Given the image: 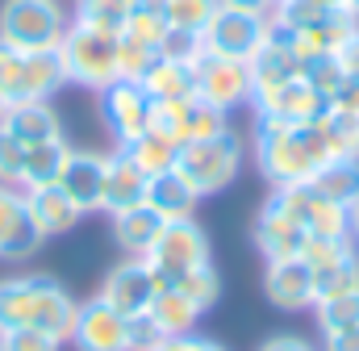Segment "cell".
Masks as SVG:
<instances>
[{"label":"cell","mask_w":359,"mask_h":351,"mask_svg":"<svg viewBox=\"0 0 359 351\" xmlns=\"http://www.w3.org/2000/svg\"><path fill=\"white\" fill-rule=\"evenodd\" d=\"M255 151H259V172L276 188L288 184H309L313 176L330 164V151L322 143L318 121L309 126H284V121H255Z\"/></svg>","instance_id":"6da1fadb"},{"label":"cell","mask_w":359,"mask_h":351,"mask_svg":"<svg viewBox=\"0 0 359 351\" xmlns=\"http://www.w3.org/2000/svg\"><path fill=\"white\" fill-rule=\"evenodd\" d=\"M76 310L80 305L72 301V293L55 276H8V280H0V331L38 326L63 343V339H72Z\"/></svg>","instance_id":"7a4b0ae2"},{"label":"cell","mask_w":359,"mask_h":351,"mask_svg":"<svg viewBox=\"0 0 359 351\" xmlns=\"http://www.w3.org/2000/svg\"><path fill=\"white\" fill-rule=\"evenodd\" d=\"M59 59H63L67 80L100 92L117 80V34H104V29L76 21V25H67V34L59 42Z\"/></svg>","instance_id":"3957f363"},{"label":"cell","mask_w":359,"mask_h":351,"mask_svg":"<svg viewBox=\"0 0 359 351\" xmlns=\"http://www.w3.org/2000/svg\"><path fill=\"white\" fill-rule=\"evenodd\" d=\"M243 164V143L234 130L217 134V138H205V143H184L176 155V172L192 184L196 197H213L222 192Z\"/></svg>","instance_id":"277c9868"},{"label":"cell","mask_w":359,"mask_h":351,"mask_svg":"<svg viewBox=\"0 0 359 351\" xmlns=\"http://www.w3.org/2000/svg\"><path fill=\"white\" fill-rule=\"evenodd\" d=\"M67 34V17L55 0H4L0 8V42L13 51H59Z\"/></svg>","instance_id":"5b68a950"},{"label":"cell","mask_w":359,"mask_h":351,"mask_svg":"<svg viewBox=\"0 0 359 351\" xmlns=\"http://www.w3.org/2000/svg\"><path fill=\"white\" fill-rule=\"evenodd\" d=\"M271 21L268 13H251V8H230V4H217L213 21L205 25L201 34V51L209 55H222V59H238V63H251L259 55V46L268 42Z\"/></svg>","instance_id":"8992f818"},{"label":"cell","mask_w":359,"mask_h":351,"mask_svg":"<svg viewBox=\"0 0 359 351\" xmlns=\"http://www.w3.org/2000/svg\"><path fill=\"white\" fill-rule=\"evenodd\" d=\"M142 260H147V267H151V276H155L159 289H172L176 276L201 267V263H209V239H205V230H201L192 218L163 222L155 247H151Z\"/></svg>","instance_id":"52a82bcc"},{"label":"cell","mask_w":359,"mask_h":351,"mask_svg":"<svg viewBox=\"0 0 359 351\" xmlns=\"http://www.w3.org/2000/svg\"><path fill=\"white\" fill-rule=\"evenodd\" d=\"M192 67H196V96L209 100V105H217V109H226V113H230L234 105H243V100L255 96L251 67L238 63V59H222V55L201 51V55L192 59Z\"/></svg>","instance_id":"ba28073f"},{"label":"cell","mask_w":359,"mask_h":351,"mask_svg":"<svg viewBox=\"0 0 359 351\" xmlns=\"http://www.w3.org/2000/svg\"><path fill=\"white\" fill-rule=\"evenodd\" d=\"M251 100H255L259 117L284 121V126H309V121H318V117L330 109V100L309 84L305 76H297V80H288V84H276V88H268V92H255Z\"/></svg>","instance_id":"9c48e42d"},{"label":"cell","mask_w":359,"mask_h":351,"mask_svg":"<svg viewBox=\"0 0 359 351\" xmlns=\"http://www.w3.org/2000/svg\"><path fill=\"white\" fill-rule=\"evenodd\" d=\"M147 113H151V96L142 84L113 80L109 88H100V117L121 147L134 143L138 134H147Z\"/></svg>","instance_id":"30bf717a"},{"label":"cell","mask_w":359,"mask_h":351,"mask_svg":"<svg viewBox=\"0 0 359 351\" xmlns=\"http://www.w3.org/2000/svg\"><path fill=\"white\" fill-rule=\"evenodd\" d=\"M72 343L80 351H130V318L117 314L109 301L92 297L76 310Z\"/></svg>","instance_id":"8fae6325"},{"label":"cell","mask_w":359,"mask_h":351,"mask_svg":"<svg viewBox=\"0 0 359 351\" xmlns=\"http://www.w3.org/2000/svg\"><path fill=\"white\" fill-rule=\"evenodd\" d=\"M155 293H159V284H155L147 260H138V256H130L126 263H117V267L104 276V284H100V301H109V305H113L117 314H126V318L147 314L151 301H155Z\"/></svg>","instance_id":"7c38bea8"},{"label":"cell","mask_w":359,"mask_h":351,"mask_svg":"<svg viewBox=\"0 0 359 351\" xmlns=\"http://www.w3.org/2000/svg\"><path fill=\"white\" fill-rule=\"evenodd\" d=\"M42 247V234L25 209V192L0 184V260H29Z\"/></svg>","instance_id":"4fadbf2b"},{"label":"cell","mask_w":359,"mask_h":351,"mask_svg":"<svg viewBox=\"0 0 359 351\" xmlns=\"http://www.w3.org/2000/svg\"><path fill=\"white\" fill-rule=\"evenodd\" d=\"M147 184H151V176L117 147L113 155H104V201H100V209L121 213V209L142 205L147 201Z\"/></svg>","instance_id":"5bb4252c"},{"label":"cell","mask_w":359,"mask_h":351,"mask_svg":"<svg viewBox=\"0 0 359 351\" xmlns=\"http://www.w3.org/2000/svg\"><path fill=\"white\" fill-rule=\"evenodd\" d=\"M59 188L80 205V213L100 209L104 201V155L96 151H72L63 172H59Z\"/></svg>","instance_id":"9a60e30c"},{"label":"cell","mask_w":359,"mask_h":351,"mask_svg":"<svg viewBox=\"0 0 359 351\" xmlns=\"http://www.w3.org/2000/svg\"><path fill=\"white\" fill-rule=\"evenodd\" d=\"M264 289H268L271 305H280V310H305V305L318 301L313 272H309V263L301 256L297 260H271L268 276H264Z\"/></svg>","instance_id":"2e32d148"},{"label":"cell","mask_w":359,"mask_h":351,"mask_svg":"<svg viewBox=\"0 0 359 351\" xmlns=\"http://www.w3.org/2000/svg\"><path fill=\"white\" fill-rule=\"evenodd\" d=\"M0 130H8L21 147H38V143L63 138V121H59V113L46 100H17V105H8L4 117H0Z\"/></svg>","instance_id":"e0dca14e"},{"label":"cell","mask_w":359,"mask_h":351,"mask_svg":"<svg viewBox=\"0 0 359 351\" xmlns=\"http://www.w3.org/2000/svg\"><path fill=\"white\" fill-rule=\"evenodd\" d=\"M305 243H309V234L268 201L264 213L255 218V247L268 256V263L271 260H297V256L305 251Z\"/></svg>","instance_id":"ac0fdd59"},{"label":"cell","mask_w":359,"mask_h":351,"mask_svg":"<svg viewBox=\"0 0 359 351\" xmlns=\"http://www.w3.org/2000/svg\"><path fill=\"white\" fill-rule=\"evenodd\" d=\"M63 84H67V72H63L59 51H29L21 59V80H17V92H13L8 105H17V100H50Z\"/></svg>","instance_id":"d6986e66"},{"label":"cell","mask_w":359,"mask_h":351,"mask_svg":"<svg viewBox=\"0 0 359 351\" xmlns=\"http://www.w3.org/2000/svg\"><path fill=\"white\" fill-rule=\"evenodd\" d=\"M25 209H29V218H34V226H38L42 239H50V234H67V230L80 222V205H76L59 184L29 188V192H25Z\"/></svg>","instance_id":"ffe728a7"},{"label":"cell","mask_w":359,"mask_h":351,"mask_svg":"<svg viewBox=\"0 0 359 351\" xmlns=\"http://www.w3.org/2000/svg\"><path fill=\"white\" fill-rule=\"evenodd\" d=\"M247 67H251V84H255V92H268V88H276V84H288V80L305 76V67L297 63V55L288 51V42H284L280 34H271Z\"/></svg>","instance_id":"44dd1931"},{"label":"cell","mask_w":359,"mask_h":351,"mask_svg":"<svg viewBox=\"0 0 359 351\" xmlns=\"http://www.w3.org/2000/svg\"><path fill=\"white\" fill-rule=\"evenodd\" d=\"M196 201H201V197L192 192V184H188L176 168H172V172L151 176V184H147V205H151L163 222L192 218V205H196Z\"/></svg>","instance_id":"7402d4cb"},{"label":"cell","mask_w":359,"mask_h":351,"mask_svg":"<svg viewBox=\"0 0 359 351\" xmlns=\"http://www.w3.org/2000/svg\"><path fill=\"white\" fill-rule=\"evenodd\" d=\"M159 230H163V218H159L147 201H142V205H134V209L113 213V234H117V243H121L130 256H138V260L155 247Z\"/></svg>","instance_id":"603a6c76"},{"label":"cell","mask_w":359,"mask_h":351,"mask_svg":"<svg viewBox=\"0 0 359 351\" xmlns=\"http://www.w3.org/2000/svg\"><path fill=\"white\" fill-rule=\"evenodd\" d=\"M142 88L151 100H192L196 96V67L188 59H163L159 55V63L147 72Z\"/></svg>","instance_id":"cb8c5ba5"},{"label":"cell","mask_w":359,"mask_h":351,"mask_svg":"<svg viewBox=\"0 0 359 351\" xmlns=\"http://www.w3.org/2000/svg\"><path fill=\"white\" fill-rule=\"evenodd\" d=\"M72 147L63 138H50V143H38V147H25V168H21V184L17 188H46V184H59V172L67 164Z\"/></svg>","instance_id":"d4e9b609"},{"label":"cell","mask_w":359,"mask_h":351,"mask_svg":"<svg viewBox=\"0 0 359 351\" xmlns=\"http://www.w3.org/2000/svg\"><path fill=\"white\" fill-rule=\"evenodd\" d=\"M226 130H230L226 109H217V105H209V100H201V96H192V100L180 105V147H184V143L217 138V134H226Z\"/></svg>","instance_id":"484cf974"},{"label":"cell","mask_w":359,"mask_h":351,"mask_svg":"<svg viewBox=\"0 0 359 351\" xmlns=\"http://www.w3.org/2000/svg\"><path fill=\"white\" fill-rule=\"evenodd\" d=\"M147 314L159 322V331H163L168 339L192 335V326H196V318H201V310H196V305H192V301H188L180 289H159Z\"/></svg>","instance_id":"4316f807"},{"label":"cell","mask_w":359,"mask_h":351,"mask_svg":"<svg viewBox=\"0 0 359 351\" xmlns=\"http://www.w3.org/2000/svg\"><path fill=\"white\" fill-rule=\"evenodd\" d=\"M322 143L330 151V159H359V113L347 109H326L318 117Z\"/></svg>","instance_id":"83f0119b"},{"label":"cell","mask_w":359,"mask_h":351,"mask_svg":"<svg viewBox=\"0 0 359 351\" xmlns=\"http://www.w3.org/2000/svg\"><path fill=\"white\" fill-rule=\"evenodd\" d=\"M168 17H163V0H138L121 25V38H134V42H147L159 51V42L168 38Z\"/></svg>","instance_id":"f1b7e54d"},{"label":"cell","mask_w":359,"mask_h":351,"mask_svg":"<svg viewBox=\"0 0 359 351\" xmlns=\"http://www.w3.org/2000/svg\"><path fill=\"white\" fill-rule=\"evenodd\" d=\"M121 151H126V155H130V159H134L147 176L172 172V168H176V155H180V147L172 143V138H159V134H151V130H147V134H138L134 143H126Z\"/></svg>","instance_id":"f546056e"},{"label":"cell","mask_w":359,"mask_h":351,"mask_svg":"<svg viewBox=\"0 0 359 351\" xmlns=\"http://www.w3.org/2000/svg\"><path fill=\"white\" fill-rule=\"evenodd\" d=\"M322 197L339 201V205H351L359 192V159H330L322 172L309 180Z\"/></svg>","instance_id":"4dcf8cb0"},{"label":"cell","mask_w":359,"mask_h":351,"mask_svg":"<svg viewBox=\"0 0 359 351\" xmlns=\"http://www.w3.org/2000/svg\"><path fill=\"white\" fill-rule=\"evenodd\" d=\"M134 4L138 0H76V21L121 38V25H126V17H130Z\"/></svg>","instance_id":"1f68e13d"},{"label":"cell","mask_w":359,"mask_h":351,"mask_svg":"<svg viewBox=\"0 0 359 351\" xmlns=\"http://www.w3.org/2000/svg\"><path fill=\"white\" fill-rule=\"evenodd\" d=\"M172 289H180L201 314L205 310H213L217 305V297H222V280H217V272H213V263H201V267H192V272H184V276H176V284Z\"/></svg>","instance_id":"d6a6232c"},{"label":"cell","mask_w":359,"mask_h":351,"mask_svg":"<svg viewBox=\"0 0 359 351\" xmlns=\"http://www.w3.org/2000/svg\"><path fill=\"white\" fill-rule=\"evenodd\" d=\"M217 13V0H163V17L172 29H184V34H205V25L213 21Z\"/></svg>","instance_id":"836d02e7"},{"label":"cell","mask_w":359,"mask_h":351,"mask_svg":"<svg viewBox=\"0 0 359 351\" xmlns=\"http://www.w3.org/2000/svg\"><path fill=\"white\" fill-rule=\"evenodd\" d=\"M313 310H318V326H322V335L343 331V326H359V289L339 293V297H318Z\"/></svg>","instance_id":"e575fe53"},{"label":"cell","mask_w":359,"mask_h":351,"mask_svg":"<svg viewBox=\"0 0 359 351\" xmlns=\"http://www.w3.org/2000/svg\"><path fill=\"white\" fill-rule=\"evenodd\" d=\"M159 63V51L147 46V42H134V38H117V80H134L142 84L147 72Z\"/></svg>","instance_id":"d590c367"},{"label":"cell","mask_w":359,"mask_h":351,"mask_svg":"<svg viewBox=\"0 0 359 351\" xmlns=\"http://www.w3.org/2000/svg\"><path fill=\"white\" fill-rule=\"evenodd\" d=\"M359 289V256H343V260H334L330 267H322V272H313V293L318 297H339V293H351Z\"/></svg>","instance_id":"8d00e7d4"},{"label":"cell","mask_w":359,"mask_h":351,"mask_svg":"<svg viewBox=\"0 0 359 351\" xmlns=\"http://www.w3.org/2000/svg\"><path fill=\"white\" fill-rule=\"evenodd\" d=\"M351 251H355L351 239H309L305 251H301V260L309 263V272H322V267H330L334 260H343Z\"/></svg>","instance_id":"74e56055"},{"label":"cell","mask_w":359,"mask_h":351,"mask_svg":"<svg viewBox=\"0 0 359 351\" xmlns=\"http://www.w3.org/2000/svg\"><path fill=\"white\" fill-rule=\"evenodd\" d=\"M0 351H59V339L38 326H13L0 331Z\"/></svg>","instance_id":"f35d334b"},{"label":"cell","mask_w":359,"mask_h":351,"mask_svg":"<svg viewBox=\"0 0 359 351\" xmlns=\"http://www.w3.org/2000/svg\"><path fill=\"white\" fill-rule=\"evenodd\" d=\"M180 105L184 100H151V113H147V130L159 134V138H172L180 147Z\"/></svg>","instance_id":"ab89813d"},{"label":"cell","mask_w":359,"mask_h":351,"mask_svg":"<svg viewBox=\"0 0 359 351\" xmlns=\"http://www.w3.org/2000/svg\"><path fill=\"white\" fill-rule=\"evenodd\" d=\"M305 80L318 88L326 100H334L339 96V88L347 84V72L339 67V59H322V63H313V67H305Z\"/></svg>","instance_id":"60d3db41"},{"label":"cell","mask_w":359,"mask_h":351,"mask_svg":"<svg viewBox=\"0 0 359 351\" xmlns=\"http://www.w3.org/2000/svg\"><path fill=\"white\" fill-rule=\"evenodd\" d=\"M21 168H25V147L8 134V130H0V184H21Z\"/></svg>","instance_id":"b9f144b4"},{"label":"cell","mask_w":359,"mask_h":351,"mask_svg":"<svg viewBox=\"0 0 359 351\" xmlns=\"http://www.w3.org/2000/svg\"><path fill=\"white\" fill-rule=\"evenodd\" d=\"M163 331H159V322L151 318V314H134L130 318V351H159L163 347Z\"/></svg>","instance_id":"7bdbcfd3"},{"label":"cell","mask_w":359,"mask_h":351,"mask_svg":"<svg viewBox=\"0 0 359 351\" xmlns=\"http://www.w3.org/2000/svg\"><path fill=\"white\" fill-rule=\"evenodd\" d=\"M159 55L163 59H196L201 55V38L196 34H184V29H168V38L159 42Z\"/></svg>","instance_id":"ee69618b"},{"label":"cell","mask_w":359,"mask_h":351,"mask_svg":"<svg viewBox=\"0 0 359 351\" xmlns=\"http://www.w3.org/2000/svg\"><path fill=\"white\" fill-rule=\"evenodd\" d=\"M21 59H25V51H13L8 42H0V92L13 100V92H17V80H21Z\"/></svg>","instance_id":"f6af8a7d"},{"label":"cell","mask_w":359,"mask_h":351,"mask_svg":"<svg viewBox=\"0 0 359 351\" xmlns=\"http://www.w3.org/2000/svg\"><path fill=\"white\" fill-rule=\"evenodd\" d=\"M159 351H226L222 343H213V339H196V335H180V339H163V347Z\"/></svg>","instance_id":"bcb514c9"},{"label":"cell","mask_w":359,"mask_h":351,"mask_svg":"<svg viewBox=\"0 0 359 351\" xmlns=\"http://www.w3.org/2000/svg\"><path fill=\"white\" fill-rule=\"evenodd\" d=\"M334 59H339V67H343L347 76H359V29L343 42V46H339V55H334Z\"/></svg>","instance_id":"7dc6e473"},{"label":"cell","mask_w":359,"mask_h":351,"mask_svg":"<svg viewBox=\"0 0 359 351\" xmlns=\"http://www.w3.org/2000/svg\"><path fill=\"white\" fill-rule=\"evenodd\" d=\"M330 109H347V113H359V76H347V84L339 88V96L330 100Z\"/></svg>","instance_id":"c3c4849f"},{"label":"cell","mask_w":359,"mask_h":351,"mask_svg":"<svg viewBox=\"0 0 359 351\" xmlns=\"http://www.w3.org/2000/svg\"><path fill=\"white\" fill-rule=\"evenodd\" d=\"M326 351H359V326H343L326 335Z\"/></svg>","instance_id":"681fc988"},{"label":"cell","mask_w":359,"mask_h":351,"mask_svg":"<svg viewBox=\"0 0 359 351\" xmlns=\"http://www.w3.org/2000/svg\"><path fill=\"white\" fill-rule=\"evenodd\" d=\"M259 351H313V343L301 339V335H276V339H268Z\"/></svg>","instance_id":"f907efd6"},{"label":"cell","mask_w":359,"mask_h":351,"mask_svg":"<svg viewBox=\"0 0 359 351\" xmlns=\"http://www.w3.org/2000/svg\"><path fill=\"white\" fill-rule=\"evenodd\" d=\"M217 4H230V8H251V13H271L276 0H217Z\"/></svg>","instance_id":"816d5d0a"},{"label":"cell","mask_w":359,"mask_h":351,"mask_svg":"<svg viewBox=\"0 0 359 351\" xmlns=\"http://www.w3.org/2000/svg\"><path fill=\"white\" fill-rule=\"evenodd\" d=\"M347 218H351V239L359 243V192H355V201L347 205Z\"/></svg>","instance_id":"f5cc1de1"},{"label":"cell","mask_w":359,"mask_h":351,"mask_svg":"<svg viewBox=\"0 0 359 351\" xmlns=\"http://www.w3.org/2000/svg\"><path fill=\"white\" fill-rule=\"evenodd\" d=\"M343 13H351V17L359 21V0H343Z\"/></svg>","instance_id":"db71d44e"},{"label":"cell","mask_w":359,"mask_h":351,"mask_svg":"<svg viewBox=\"0 0 359 351\" xmlns=\"http://www.w3.org/2000/svg\"><path fill=\"white\" fill-rule=\"evenodd\" d=\"M4 109H8V96H4V92H0V117H4Z\"/></svg>","instance_id":"11a10c76"},{"label":"cell","mask_w":359,"mask_h":351,"mask_svg":"<svg viewBox=\"0 0 359 351\" xmlns=\"http://www.w3.org/2000/svg\"><path fill=\"white\" fill-rule=\"evenodd\" d=\"M326 4H334V8H343V0H326Z\"/></svg>","instance_id":"9f6ffc18"}]
</instances>
